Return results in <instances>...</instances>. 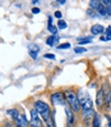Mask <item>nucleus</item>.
<instances>
[{
  "label": "nucleus",
  "mask_w": 111,
  "mask_h": 127,
  "mask_svg": "<svg viewBox=\"0 0 111 127\" xmlns=\"http://www.w3.org/2000/svg\"><path fill=\"white\" fill-rule=\"evenodd\" d=\"M106 127H111V117H107V126Z\"/></svg>",
  "instance_id": "obj_28"
},
{
  "label": "nucleus",
  "mask_w": 111,
  "mask_h": 127,
  "mask_svg": "<svg viewBox=\"0 0 111 127\" xmlns=\"http://www.w3.org/2000/svg\"><path fill=\"white\" fill-rule=\"evenodd\" d=\"M107 3H109V4L111 5V0H107Z\"/></svg>",
  "instance_id": "obj_33"
},
{
  "label": "nucleus",
  "mask_w": 111,
  "mask_h": 127,
  "mask_svg": "<svg viewBox=\"0 0 111 127\" xmlns=\"http://www.w3.org/2000/svg\"><path fill=\"white\" fill-rule=\"evenodd\" d=\"M5 113H6V116H8L9 118H12L13 119V121H14V119H17L18 117H19V110L18 109H16V108H10V109H6V112H5Z\"/></svg>",
  "instance_id": "obj_9"
},
{
  "label": "nucleus",
  "mask_w": 111,
  "mask_h": 127,
  "mask_svg": "<svg viewBox=\"0 0 111 127\" xmlns=\"http://www.w3.org/2000/svg\"><path fill=\"white\" fill-rule=\"evenodd\" d=\"M3 125H4V127H16V125H13L12 122H8V121H4Z\"/></svg>",
  "instance_id": "obj_25"
},
{
  "label": "nucleus",
  "mask_w": 111,
  "mask_h": 127,
  "mask_svg": "<svg viewBox=\"0 0 111 127\" xmlns=\"http://www.w3.org/2000/svg\"><path fill=\"white\" fill-rule=\"evenodd\" d=\"M106 40H111V33H106Z\"/></svg>",
  "instance_id": "obj_30"
},
{
  "label": "nucleus",
  "mask_w": 111,
  "mask_h": 127,
  "mask_svg": "<svg viewBox=\"0 0 111 127\" xmlns=\"http://www.w3.org/2000/svg\"><path fill=\"white\" fill-rule=\"evenodd\" d=\"M105 32V27L101 26V25H94L91 27V33L92 35H101Z\"/></svg>",
  "instance_id": "obj_10"
},
{
  "label": "nucleus",
  "mask_w": 111,
  "mask_h": 127,
  "mask_svg": "<svg viewBox=\"0 0 111 127\" xmlns=\"http://www.w3.org/2000/svg\"><path fill=\"white\" fill-rule=\"evenodd\" d=\"M70 48V44L69 42H64V44H60V45L57 46V49H61V50H64V49H69Z\"/></svg>",
  "instance_id": "obj_21"
},
{
  "label": "nucleus",
  "mask_w": 111,
  "mask_h": 127,
  "mask_svg": "<svg viewBox=\"0 0 111 127\" xmlns=\"http://www.w3.org/2000/svg\"><path fill=\"white\" fill-rule=\"evenodd\" d=\"M97 13L100 14V16H107V12H106V5H103L102 1L100 4V6L97 8Z\"/></svg>",
  "instance_id": "obj_16"
},
{
  "label": "nucleus",
  "mask_w": 111,
  "mask_h": 127,
  "mask_svg": "<svg viewBox=\"0 0 111 127\" xmlns=\"http://www.w3.org/2000/svg\"><path fill=\"white\" fill-rule=\"evenodd\" d=\"M56 3H57V4H60V5H63V4H65V0H57Z\"/></svg>",
  "instance_id": "obj_29"
},
{
  "label": "nucleus",
  "mask_w": 111,
  "mask_h": 127,
  "mask_svg": "<svg viewBox=\"0 0 111 127\" xmlns=\"http://www.w3.org/2000/svg\"><path fill=\"white\" fill-rule=\"evenodd\" d=\"M74 51H75L77 54H80V53H84L86 49H84V48H82V46H77V48H74Z\"/></svg>",
  "instance_id": "obj_23"
},
{
  "label": "nucleus",
  "mask_w": 111,
  "mask_h": 127,
  "mask_svg": "<svg viewBox=\"0 0 111 127\" xmlns=\"http://www.w3.org/2000/svg\"><path fill=\"white\" fill-rule=\"evenodd\" d=\"M100 4H101V1H98V0H92V1H90V4H88V5H90L91 9H96V10H97Z\"/></svg>",
  "instance_id": "obj_18"
},
{
  "label": "nucleus",
  "mask_w": 111,
  "mask_h": 127,
  "mask_svg": "<svg viewBox=\"0 0 111 127\" xmlns=\"http://www.w3.org/2000/svg\"><path fill=\"white\" fill-rule=\"evenodd\" d=\"M40 50H41V48L38 45H36V44H31V45L28 46L29 55H31L32 59H36L37 58V55H38V53H40Z\"/></svg>",
  "instance_id": "obj_8"
},
{
  "label": "nucleus",
  "mask_w": 111,
  "mask_h": 127,
  "mask_svg": "<svg viewBox=\"0 0 111 127\" xmlns=\"http://www.w3.org/2000/svg\"><path fill=\"white\" fill-rule=\"evenodd\" d=\"M49 25H53V17H49Z\"/></svg>",
  "instance_id": "obj_31"
},
{
  "label": "nucleus",
  "mask_w": 111,
  "mask_h": 127,
  "mask_svg": "<svg viewBox=\"0 0 111 127\" xmlns=\"http://www.w3.org/2000/svg\"><path fill=\"white\" fill-rule=\"evenodd\" d=\"M18 127H22V126H18Z\"/></svg>",
  "instance_id": "obj_34"
},
{
  "label": "nucleus",
  "mask_w": 111,
  "mask_h": 127,
  "mask_svg": "<svg viewBox=\"0 0 111 127\" xmlns=\"http://www.w3.org/2000/svg\"><path fill=\"white\" fill-rule=\"evenodd\" d=\"M64 108H65V113H66V118H68V123H74V112L70 109V107L69 105H64Z\"/></svg>",
  "instance_id": "obj_11"
},
{
  "label": "nucleus",
  "mask_w": 111,
  "mask_h": 127,
  "mask_svg": "<svg viewBox=\"0 0 111 127\" xmlns=\"http://www.w3.org/2000/svg\"><path fill=\"white\" fill-rule=\"evenodd\" d=\"M56 27H57V30H65V28H66V22L63 21V19H59Z\"/></svg>",
  "instance_id": "obj_19"
},
{
  "label": "nucleus",
  "mask_w": 111,
  "mask_h": 127,
  "mask_svg": "<svg viewBox=\"0 0 111 127\" xmlns=\"http://www.w3.org/2000/svg\"><path fill=\"white\" fill-rule=\"evenodd\" d=\"M92 39H93L92 36H90V37H79V39H77V41H78V44L83 45V44H90L92 41Z\"/></svg>",
  "instance_id": "obj_15"
},
{
  "label": "nucleus",
  "mask_w": 111,
  "mask_h": 127,
  "mask_svg": "<svg viewBox=\"0 0 111 127\" xmlns=\"http://www.w3.org/2000/svg\"><path fill=\"white\" fill-rule=\"evenodd\" d=\"M29 123L31 125H35L37 127H42L43 126V119L42 117L38 114V112L36 109L31 108L29 109Z\"/></svg>",
  "instance_id": "obj_3"
},
{
  "label": "nucleus",
  "mask_w": 111,
  "mask_h": 127,
  "mask_svg": "<svg viewBox=\"0 0 111 127\" xmlns=\"http://www.w3.org/2000/svg\"><path fill=\"white\" fill-rule=\"evenodd\" d=\"M79 101H80V108H82V112L92 110V109H93V103H92L91 98H88V96L79 99Z\"/></svg>",
  "instance_id": "obj_5"
},
{
  "label": "nucleus",
  "mask_w": 111,
  "mask_h": 127,
  "mask_svg": "<svg viewBox=\"0 0 111 127\" xmlns=\"http://www.w3.org/2000/svg\"><path fill=\"white\" fill-rule=\"evenodd\" d=\"M50 99H51V101H53L54 105H65V96H64V93L57 91V93L51 94Z\"/></svg>",
  "instance_id": "obj_4"
},
{
  "label": "nucleus",
  "mask_w": 111,
  "mask_h": 127,
  "mask_svg": "<svg viewBox=\"0 0 111 127\" xmlns=\"http://www.w3.org/2000/svg\"><path fill=\"white\" fill-rule=\"evenodd\" d=\"M64 96H65V100L68 101L69 107L73 112H79L80 110V101L79 98L70 90H65L64 91Z\"/></svg>",
  "instance_id": "obj_2"
},
{
  "label": "nucleus",
  "mask_w": 111,
  "mask_h": 127,
  "mask_svg": "<svg viewBox=\"0 0 111 127\" xmlns=\"http://www.w3.org/2000/svg\"><path fill=\"white\" fill-rule=\"evenodd\" d=\"M28 127H37V126H35V125H31V123H29V126Z\"/></svg>",
  "instance_id": "obj_32"
},
{
  "label": "nucleus",
  "mask_w": 111,
  "mask_h": 127,
  "mask_svg": "<svg viewBox=\"0 0 111 127\" xmlns=\"http://www.w3.org/2000/svg\"><path fill=\"white\" fill-rule=\"evenodd\" d=\"M54 17H56V18H59V19H61V17H63V14H61V12H60V10H57V12H55V14H54Z\"/></svg>",
  "instance_id": "obj_26"
},
{
  "label": "nucleus",
  "mask_w": 111,
  "mask_h": 127,
  "mask_svg": "<svg viewBox=\"0 0 111 127\" xmlns=\"http://www.w3.org/2000/svg\"><path fill=\"white\" fill-rule=\"evenodd\" d=\"M33 109H36L37 112H38V114L42 117L43 121L51 117V112H50L49 104L45 103L43 100H35V103H33Z\"/></svg>",
  "instance_id": "obj_1"
},
{
  "label": "nucleus",
  "mask_w": 111,
  "mask_h": 127,
  "mask_svg": "<svg viewBox=\"0 0 111 127\" xmlns=\"http://www.w3.org/2000/svg\"><path fill=\"white\" fill-rule=\"evenodd\" d=\"M43 123H45V127H55V122H54L53 117L45 119V121H43Z\"/></svg>",
  "instance_id": "obj_17"
},
{
  "label": "nucleus",
  "mask_w": 111,
  "mask_h": 127,
  "mask_svg": "<svg viewBox=\"0 0 111 127\" xmlns=\"http://www.w3.org/2000/svg\"><path fill=\"white\" fill-rule=\"evenodd\" d=\"M102 4H107V5H106V12H107V16H111V5L107 3V0H105V1H102Z\"/></svg>",
  "instance_id": "obj_22"
},
{
  "label": "nucleus",
  "mask_w": 111,
  "mask_h": 127,
  "mask_svg": "<svg viewBox=\"0 0 111 127\" xmlns=\"http://www.w3.org/2000/svg\"><path fill=\"white\" fill-rule=\"evenodd\" d=\"M38 13H40V8H37V6L32 8V14H38Z\"/></svg>",
  "instance_id": "obj_27"
},
{
  "label": "nucleus",
  "mask_w": 111,
  "mask_h": 127,
  "mask_svg": "<svg viewBox=\"0 0 111 127\" xmlns=\"http://www.w3.org/2000/svg\"><path fill=\"white\" fill-rule=\"evenodd\" d=\"M57 42H59V36H56V35L49 36V37H47V40H46V44H47L49 46H55Z\"/></svg>",
  "instance_id": "obj_12"
},
{
  "label": "nucleus",
  "mask_w": 111,
  "mask_h": 127,
  "mask_svg": "<svg viewBox=\"0 0 111 127\" xmlns=\"http://www.w3.org/2000/svg\"><path fill=\"white\" fill-rule=\"evenodd\" d=\"M47 30H49V32L53 33V35H56V32H57V27L54 26V25H49L47 26Z\"/></svg>",
  "instance_id": "obj_20"
},
{
  "label": "nucleus",
  "mask_w": 111,
  "mask_h": 127,
  "mask_svg": "<svg viewBox=\"0 0 111 127\" xmlns=\"http://www.w3.org/2000/svg\"><path fill=\"white\" fill-rule=\"evenodd\" d=\"M94 112H93V109L92 110H86V112H82V116H83V121L84 122H87L88 119H91V118H93L94 117Z\"/></svg>",
  "instance_id": "obj_13"
},
{
  "label": "nucleus",
  "mask_w": 111,
  "mask_h": 127,
  "mask_svg": "<svg viewBox=\"0 0 111 127\" xmlns=\"http://www.w3.org/2000/svg\"><path fill=\"white\" fill-rule=\"evenodd\" d=\"M43 57H45L46 59H51V61H54V59H55V55H54V54H51V53H46Z\"/></svg>",
  "instance_id": "obj_24"
},
{
  "label": "nucleus",
  "mask_w": 111,
  "mask_h": 127,
  "mask_svg": "<svg viewBox=\"0 0 111 127\" xmlns=\"http://www.w3.org/2000/svg\"><path fill=\"white\" fill-rule=\"evenodd\" d=\"M92 127H101V117L98 113H96L92 121Z\"/></svg>",
  "instance_id": "obj_14"
},
{
  "label": "nucleus",
  "mask_w": 111,
  "mask_h": 127,
  "mask_svg": "<svg viewBox=\"0 0 111 127\" xmlns=\"http://www.w3.org/2000/svg\"><path fill=\"white\" fill-rule=\"evenodd\" d=\"M96 105H97V108H100V109L105 105V94H103L102 89L98 90L97 94H96Z\"/></svg>",
  "instance_id": "obj_7"
},
{
  "label": "nucleus",
  "mask_w": 111,
  "mask_h": 127,
  "mask_svg": "<svg viewBox=\"0 0 111 127\" xmlns=\"http://www.w3.org/2000/svg\"><path fill=\"white\" fill-rule=\"evenodd\" d=\"M13 123L16 125V127H18V126H22V127H28V126H29V119H28L23 113H20V114H19V117H18L17 119H14V121H13Z\"/></svg>",
  "instance_id": "obj_6"
}]
</instances>
